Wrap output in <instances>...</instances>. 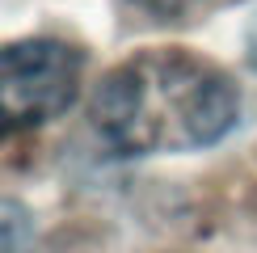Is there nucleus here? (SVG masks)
Instances as JSON below:
<instances>
[{
  "instance_id": "3",
  "label": "nucleus",
  "mask_w": 257,
  "mask_h": 253,
  "mask_svg": "<svg viewBox=\"0 0 257 253\" xmlns=\"http://www.w3.org/2000/svg\"><path fill=\"white\" fill-rule=\"evenodd\" d=\"M30 240V215L26 207L0 198V253H21Z\"/></svg>"
},
{
  "instance_id": "4",
  "label": "nucleus",
  "mask_w": 257,
  "mask_h": 253,
  "mask_svg": "<svg viewBox=\"0 0 257 253\" xmlns=\"http://www.w3.org/2000/svg\"><path fill=\"white\" fill-rule=\"evenodd\" d=\"M152 13L160 17H181V13H194V9H211V5H223V0H144Z\"/></svg>"
},
{
  "instance_id": "1",
  "label": "nucleus",
  "mask_w": 257,
  "mask_h": 253,
  "mask_svg": "<svg viewBox=\"0 0 257 253\" xmlns=\"http://www.w3.org/2000/svg\"><path fill=\"white\" fill-rule=\"evenodd\" d=\"M240 114V89L223 68L186 51H144L93 93L89 118L122 156L198 152L219 144Z\"/></svg>"
},
{
  "instance_id": "2",
  "label": "nucleus",
  "mask_w": 257,
  "mask_h": 253,
  "mask_svg": "<svg viewBox=\"0 0 257 253\" xmlns=\"http://www.w3.org/2000/svg\"><path fill=\"white\" fill-rule=\"evenodd\" d=\"M80 51L55 38L0 47V135L51 122L80 89Z\"/></svg>"
}]
</instances>
